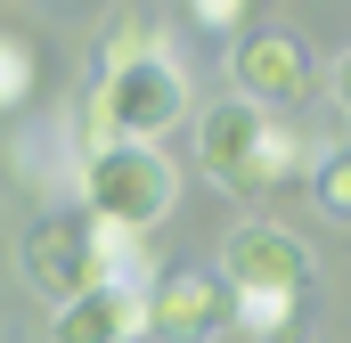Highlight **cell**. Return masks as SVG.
I'll list each match as a JSON object with an SVG mask.
<instances>
[{"label": "cell", "mask_w": 351, "mask_h": 343, "mask_svg": "<svg viewBox=\"0 0 351 343\" xmlns=\"http://www.w3.org/2000/svg\"><path fill=\"white\" fill-rule=\"evenodd\" d=\"M172 123H188V66L164 49V58H139V66L90 82V98H82V156L90 147H123V139L131 147H156Z\"/></svg>", "instance_id": "cell-1"}, {"label": "cell", "mask_w": 351, "mask_h": 343, "mask_svg": "<svg viewBox=\"0 0 351 343\" xmlns=\"http://www.w3.org/2000/svg\"><path fill=\"white\" fill-rule=\"evenodd\" d=\"M74 196H82L90 221H131V229H156L180 196V172L164 147H90L74 164Z\"/></svg>", "instance_id": "cell-2"}, {"label": "cell", "mask_w": 351, "mask_h": 343, "mask_svg": "<svg viewBox=\"0 0 351 343\" xmlns=\"http://www.w3.org/2000/svg\"><path fill=\"white\" fill-rule=\"evenodd\" d=\"M237 319V286L221 270H156L147 286V311H139V335L147 343H221Z\"/></svg>", "instance_id": "cell-3"}, {"label": "cell", "mask_w": 351, "mask_h": 343, "mask_svg": "<svg viewBox=\"0 0 351 343\" xmlns=\"http://www.w3.org/2000/svg\"><path fill=\"white\" fill-rule=\"evenodd\" d=\"M16 270H25V286L58 311V303H74L90 286H106L98 278V237H90V213H41L33 229H25V246H16Z\"/></svg>", "instance_id": "cell-4"}, {"label": "cell", "mask_w": 351, "mask_h": 343, "mask_svg": "<svg viewBox=\"0 0 351 343\" xmlns=\"http://www.w3.org/2000/svg\"><path fill=\"white\" fill-rule=\"evenodd\" d=\"M262 139H269V106H254L245 90L213 98L196 115V164H204V180H221L229 196H262Z\"/></svg>", "instance_id": "cell-5"}, {"label": "cell", "mask_w": 351, "mask_h": 343, "mask_svg": "<svg viewBox=\"0 0 351 343\" xmlns=\"http://www.w3.org/2000/svg\"><path fill=\"white\" fill-rule=\"evenodd\" d=\"M229 286H269V294H311V278H319V261L311 246L294 237V229H278V221H237L229 237H221V261H213Z\"/></svg>", "instance_id": "cell-6"}, {"label": "cell", "mask_w": 351, "mask_h": 343, "mask_svg": "<svg viewBox=\"0 0 351 343\" xmlns=\"http://www.w3.org/2000/svg\"><path fill=\"white\" fill-rule=\"evenodd\" d=\"M229 82L245 90L254 106H302L319 90V66H311V49L294 33H245L229 49Z\"/></svg>", "instance_id": "cell-7"}, {"label": "cell", "mask_w": 351, "mask_h": 343, "mask_svg": "<svg viewBox=\"0 0 351 343\" xmlns=\"http://www.w3.org/2000/svg\"><path fill=\"white\" fill-rule=\"evenodd\" d=\"M139 311L147 286H90L49 311V343H139Z\"/></svg>", "instance_id": "cell-8"}, {"label": "cell", "mask_w": 351, "mask_h": 343, "mask_svg": "<svg viewBox=\"0 0 351 343\" xmlns=\"http://www.w3.org/2000/svg\"><path fill=\"white\" fill-rule=\"evenodd\" d=\"M139 58H164V25L156 16H114L106 33H98V58H90V82H106V74H123V66H139Z\"/></svg>", "instance_id": "cell-9"}, {"label": "cell", "mask_w": 351, "mask_h": 343, "mask_svg": "<svg viewBox=\"0 0 351 343\" xmlns=\"http://www.w3.org/2000/svg\"><path fill=\"white\" fill-rule=\"evenodd\" d=\"M294 311H302V294L237 286V319H229V335H245V343H278V335H294Z\"/></svg>", "instance_id": "cell-10"}, {"label": "cell", "mask_w": 351, "mask_h": 343, "mask_svg": "<svg viewBox=\"0 0 351 343\" xmlns=\"http://www.w3.org/2000/svg\"><path fill=\"white\" fill-rule=\"evenodd\" d=\"M311 196H319V213L351 221V147H327V156H311Z\"/></svg>", "instance_id": "cell-11"}, {"label": "cell", "mask_w": 351, "mask_h": 343, "mask_svg": "<svg viewBox=\"0 0 351 343\" xmlns=\"http://www.w3.org/2000/svg\"><path fill=\"white\" fill-rule=\"evenodd\" d=\"M33 74H41V66H33V41H16V33H0V115L33 98Z\"/></svg>", "instance_id": "cell-12"}, {"label": "cell", "mask_w": 351, "mask_h": 343, "mask_svg": "<svg viewBox=\"0 0 351 343\" xmlns=\"http://www.w3.org/2000/svg\"><path fill=\"white\" fill-rule=\"evenodd\" d=\"M294 172H311V147H302V131L269 123V139H262V188H278V180H294Z\"/></svg>", "instance_id": "cell-13"}, {"label": "cell", "mask_w": 351, "mask_h": 343, "mask_svg": "<svg viewBox=\"0 0 351 343\" xmlns=\"http://www.w3.org/2000/svg\"><path fill=\"white\" fill-rule=\"evenodd\" d=\"M188 8H196V25H204V33H237L262 0H188Z\"/></svg>", "instance_id": "cell-14"}, {"label": "cell", "mask_w": 351, "mask_h": 343, "mask_svg": "<svg viewBox=\"0 0 351 343\" xmlns=\"http://www.w3.org/2000/svg\"><path fill=\"white\" fill-rule=\"evenodd\" d=\"M319 82L335 90V115H343V123H351V49H335V66H327Z\"/></svg>", "instance_id": "cell-15"}, {"label": "cell", "mask_w": 351, "mask_h": 343, "mask_svg": "<svg viewBox=\"0 0 351 343\" xmlns=\"http://www.w3.org/2000/svg\"><path fill=\"white\" fill-rule=\"evenodd\" d=\"M278 343H302V335H278Z\"/></svg>", "instance_id": "cell-16"}, {"label": "cell", "mask_w": 351, "mask_h": 343, "mask_svg": "<svg viewBox=\"0 0 351 343\" xmlns=\"http://www.w3.org/2000/svg\"><path fill=\"white\" fill-rule=\"evenodd\" d=\"M66 8H74V0H66Z\"/></svg>", "instance_id": "cell-17"}]
</instances>
